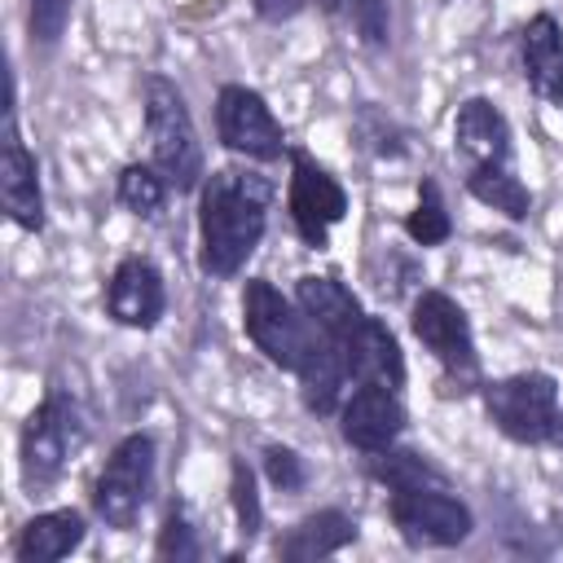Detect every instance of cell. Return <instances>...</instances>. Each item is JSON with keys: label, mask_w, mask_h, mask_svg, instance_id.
<instances>
[{"label": "cell", "mask_w": 563, "mask_h": 563, "mask_svg": "<svg viewBox=\"0 0 563 563\" xmlns=\"http://www.w3.org/2000/svg\"><path fill=\"white\" fill-rule=\"evenodd\" d=\"M273 180L255 172V163L211 167L198 185V268L211 282H229L246 268L268 233Z\"/></svg>", "instance_id": "obj_1"}, {"label": "cell", "mask_w": 563, "mask_h": 563, "mask_svg": "<svg viewBox=\"0 0 563 563\" xmlns=\"http://www.w3.org/2000/svg\"><path fill=\"white\" fill-rule=\"evenodd\" d=\"M88 435H92V427H88L84 400L66 383L48 378L40 405L26 413V422L18 431V479H22V493L26 497L53 493L66 479V471L75 466V457L88 449Z\"/></svg>", "instance_id": "obj_2"}, {"label": "cell", "mask_w": 563, "mask_h": 563, "mask_svg": "<svg viewBox=\"0 0 563 563\" xmlns=\"http://www.w3.org/2000/svg\"><path fill=\"white\" fill-rule=\"evenodd\" d=\"M409 334L440 365V396H479V343L466 308L435 286H418L409 299Z\"/></svg>", "instance_id": "obj_3"}, {"label": "cell", "mask_w": 563, "mask_h": 563, "mask_svg": "<svg viewBox=\"0 0 563 563\" xmlns=\"http://www.w3.org/2000/svg\"><path fill=\"white\" fill-rule=\"evenodd\" d=\"M145 158L167 176L176 194H198L207 180V150L189 114L185 92L167 75H145Z\"/></svg>", "instance_id": "obj_4"}, {"label": "cell", "mask_w": 563, "mask_h": 563, "mask_svg": "<svg viewBox=\"0 0 563 563\" xmlns=\"http://www.w3.org/2000/svg\"><path fill=\"white\" fill-rule=\"evenodd\" d=\"M154 484H158V444L150 431H128L114 440V449L106 453L88 506L92 519L114 528V532H132L145 515V506L154 501Z\"/></svg>", "instance_id": "obj_5"}, {"label": "cell", "mask_w": 563, "mask_h": 563, "mask_svg": "<svg viewBox=\"0 0 563 563\" xmlns=\"http://www.w3.org/2000/svg\"><path fill=\"white\" fill-rule=\"evenodd\" d=\"M479 405L497 435H506L510 444H523V449H541L554 435L563 387L545 369H519V374L484 378Z\"/></svg>", "instance_id": "obj_6"}, {"label": "cell", "mask_w": 563, "mask_h": 563, "mask_svg": "<svg viewBox=\"0 0 563 563\" xmlns=\"http://www.w3.org/2000/svg\"><path fill=\"white\" fill-rule=\"evenodd\" d=\"M242 334L282 374H295L299 361L308 356V347L317 343V330L303 317V308L295 303V295H282L268 277L242 282Z\"/></svg>", "instance_id": "obj_7"}, {"label": "cell", "mask_w": 563, "mask_h": 563, "mask_svg": "<svg viewBox=\"0 0 563 563\" xmlns=\"http://www.w3.org/2000/svg\"><path fill=\"white\" fill-rule=\"evenodd\" d=\"M387 519L409 550H453V545L471 541V532H475V510L457 497L453 479L391 488Z\"/></svg>", "instance_id": "obj_8"}, {"label": "cell", "mask_w": 563, "mask_h": 563, "mask_svg": "<svg viewBox=\"0 0 563 563\" xmlns=\"http://www.w3.org/2000/svg\"><path fill=\"white\" fill-rule=\"evenodd\" d=\"M286 158H290V180H286V216H290V229H295V238L308 251H325L334 224L347 220V207H352L347 202V189L303 145H290Z\"/></svg>", "instance_id": "obj_9"}, {"label": "cell", "mask_w": 563, "mask_h": 563, "mask_svg": "<svg viewBox=\"0 0 563 563\" xmlns=\"http://www.w3.org/2000/svg\"><path fill=\"white\" fill-rule=\"evenodd\" d=\"M211 114H216V141L233 158L255 163V167H268V163H277V158L290 154L286 128L273 114V106L264 101V92H255L246 84H220Z\"/></svg>", "instance_id": "obj_10"}, {"label": "cell", "mask_w": 563, "mask_h": 563, "mask_svg": "<svg viewBox=\"0 0 563 563\" xmlns=\"http://www.w3.org/2000/svg\"><path fill=\"white\" fill-rule=\"evenodd\" d=\"M0 211L9 224L22 233H44L48 229V207H44V185H40V158L22 141L18 128V84L4 106V132H0Z\"/></svg>", "instance_id": "obj_11"}, {"label": "cell", "mask_w": 563, "mask_h": 563, "mask_svg": "<svg viewBox=\"0 0 563 563\" xmlns=\"http://www.w3.org/2000/svg\"><path fill=\"white\" fill-rule=\"evenodd\" d=\"M339 440L352 453H383L391 444H400L405 427H409V409H405V391L391 387H374V383H352L339 413Z\"/></svg>", "instance_id": "obj_12"}, {"label": "cell", "mask_w": 563, "mask_h": 563, "mask_svg": "<svg viewBox=\"0 0 563 563\" xmlns=\"http://www.w3.org/2000/svg\"><path fill=\"white\" fill-rule=\"evenodd\" d=\"M101 303H106V317L123 330H154L163 317H167V282H163V268L132 251L123 255L110 277H106V290H101Z\"/></svg>", "instance_id": "obj_13"}, {"label": "cell", "mask_w": 563, "mask_h": 563, "mask_svg": "<svg viewBox=\"0 0 563 563\" xmlns=\"http://www.w3.org/2000/svg\"><path fill=\"white\" fill-rule=\"evenodd\" d=\"M453 154L466 167H515V128L493 97H462L457 101Z\"/></svg>", "instance_id": "obj_14"}, {"label": "cell", "mask_w": 563, "mask_h": 563, "mask_svg": "<svg viewBox=\"0 0 563 563\" xmlns=\"http://www.w3.org/2000/svg\"><path fill=\"white\" fill-rule=\"evenodd\" d=\"M343 352V365H347V378L352 383H374V387H391V391H405L409 383V365H405V352H400V339L396 330L365 312L356 321V330L339 343Z\"/></svg>", "instance_id": "obj_15"}, {"label": "cell", "mask_w": 563, "mask_h": 563, "mask_svg": "<svg viewBox=\"0 0 563 563\" xmlns=\"http://www.w3.org/2000/svg\"><path fill=\"white\" fill-rule=\"evenodd\" d=\"M519 75L528 84V92L537 101H545L550 110H563V26L550 9L532 13L519 35Z\"/></svg>", "instance_id": "obj_16"}, {"label": "cell", "mask_w": 563, "mask_h": 563, "mask_svg": "<svg viewBox=\"0 0 563 563\" xmlns=\"http://www.w3.org/2000/svg\"><path fill=\"white\" fill-rule=\"evenodd\" d=\"M356 541H361L356 515H347L343 506H321V510H308L303 519H295L273 541V554L282 563H321V559H330Z\"/></svg>", "instance_id": "obj_17"}, {"label": "cell", "mask_w": 563, "mask_h": 563, "mask_svg": "<svg viewBox=\"0 0 563 563\" xmlns=\"http://www.w3.org/2000/svg\"><path fill=\"white\" fill-rule=\"evenodd\" d=\"M290 295L303 308V317L312 321V330L325 334L330 343H343L356 330V321L369 312L361 303V295L343 277H334V273H303V277H295Z\"/></svg>", "instance_id": "obj_18"}, {"label": "cell", "mask_w": 563, "mask_h": 563, "mask_svg": "<svg viewBox=\"0 0 563 563\" xmlns=\"http://www.w3.org/2000/svg\"><path fill=\"white\" fill-rule=\"evenodd\" d=\"M84 541H88V515L75 506H53V510H35L18 528L13 559L18 563H57V559H70Z\"/></svg>", "instance_id": "obj_19"}, {"label": "cell", "mask_w": 563, "mask_h": 563, "mask_svg": "<svg viewBox=\"0 0 563 563\" xmlns=\"http://www.w3.org/2000/svg\"><path fill=\"white\" fill-rule=\"evenodd\" d=\"M295 383H299V405L312 418H334L339 405H343V396H347V387H352L339 343H330L325 334H317V343L308 347V356L295 369Z\"/></svg>", "instance_id": "obj_20"}, {"label": "cell", "mask_w": 563, "mask_h": 563, "mask_svg": "<svg viewBox=\"0 0 563 563\" xmlns=\"http://www.w3.org/2000/svg\"><path fill=\"white\" fill-rule=\"evenodd\" d=\"M462 189H466L479 207L506 216L510 224H523V220L532 216V189L523 185L519 167H466Z\"/></svg>", "instance_id": "obj_21"}, {"label": "cell", "mask_w": 563, "mask_h": 563, "mask_svg": "<svg viewBox=\"0 0 563 563\" xmlns=\"http://www.w3.org/2000/svg\"><path fill=\"white\" fill-rule=\"evenodd\" d=\"M172 194H176V189L167 185V176H163L150 158L123 163V167H119V176H114V202H119L128 216L145 220V224H154V220H163V216H167Z\"/></svg>", "instance_id": "obj_22"}, {"label": "cell", "mask_w": 563, "mask_h": 563, "mask_svg": "<svg viewBox=\"0 0 563 563\" xmlns=\"http://www.w3.org/2000/svg\"><path fill=\"white\" fill-rule=\"evenodd\" d=\"M361 471L365 479H374L378 488H413V484H444L449 471L431 462V453L422 449H409V444H391L383 453H365L361 457Z\"/></svg>", "instance_id": "obj_23"}, {"label": "cell", "mask_w": 563, "mask_h": 563, "mask_svg": "<svg viewBox=\"0 0 563 563\" xmlns=\"http://www.w3.org/2000/svg\"><path fill=\"white\" fill-rule=\"evenodd\" d=\"M405 238L418 246V251H431V246H444L453 238V216H449V202H444V189L435 176H422L418 180V202L413 211L400 220Z\"/></svg>", "instance_id": "obj_24"}, {"label": "cell", "mask_w": 563, "mask_h": 563, "mask_svg": "<svg viewBox=\"0 0 563 563\" xmlns=\"http://www.w3.org/2000/svg\"><path fill=\"white\" fill-rule=\"evenodd\" d=\"M202 554H207V541H202L198 519L189 515V506L180 497H172L163 510L158 537H154V559L158 563H198Z\"/></svg>", "instance_id": "obj_25"}, {"label": "cell", "mask_w": 563, "mask_h": 563, "mask_svg": "<svg viewBox=\"0 0 563 563\" xmlns=\"http://www.w3.org/2000/svg\"><path fill=\"white\" fill-rule=\"evenodd\" d=\"M229 501H233V523L242 545H251L264 532V501H260V475L246 457L229 462Z\"/></svg>", "instance_id": "obj_26"}, {"label": "cell", "mask_w": 563, "mask_h": 563, "mask_svg": "<svg viewBox=\"0 0 563 563\" xmlns=\"http://www.w3.org/2000/svg\"><path fill=\"white\" fill-rule=\"evenodd\" d=\"M352 136H356V145H361L365 154H374V158H405V150H409L400 123H396L387 110H378L374 101L356 106V114H352Z\"/></svg>", "instance_id": "obj_27"}, {"label": "cell", "mask_w": 563, "mask_h": 563, "mask_svg": "<svg viewBox=\"0 0 563 563\" xmlns=\"http://www.w3.org/2000/svg\"><path fill=\"white\" fill-rule=\"evenodd\" d=\"M260 471H264L268 488H273V493H282V497H299V493L308 488V479H312L308 457H303L299 449L282 444V440H273V444H264V449H260Z\"/></svg>", "instance_id": "obj_28"}, {"label": "cell", "mask_w": 563, "mask_h": 563, "mask_svg": "<svg viewBox=\"0 0 563 563\" xmlns=\"http://www.w3.org/2000/svg\"><path fill=\"white\" fill-rule=\"evenodd\" d=\"M339 13L365 53H383L391 44V0H339Z\"/></svg>", "instance_id": "obj_29"}, {"label": "cell", "mask_w": 563, "mask_h": 563, "mask_svg": "<svg viewBox=\"0 0 563 563\" xmlns=\"http://www.w3.org/2000/svg\"><path fill=\"white\" fill-rule=\"evenodd\" d=\"M75 0H26V40L31 48H57L70 26Z\"/></svg>", "instance_id": "obj_30"}, {"label": "cell", "mask_w": 563, "mask_h": 563, "mask_svg": "<svg viewBox=\"0 0 563 563\" xmlns=\"http://www.w3.org/2000/svg\"><path fill=\"white\" fill-rule=\"evenodd\" d=\"M251 9H255V18H260V22L282 26V22L299 18V13L308 9V0H251Z\"/></svg>", "instance_id": "obj_31"}, {"label": "cell", "mask_w": 563, "mask_h": 563, "mask_svg": "<svg viewBox=\"0 0 563 563\" xmlns=\"http://www.w3.org/2000/svg\"><path fill=\"white\" fill-rule=\"evenodd\" d=\"M550 444L563 453V405H559V422H554V435H550Z\"/></svg>", "instance_id": "obj_32"}]
</instances>
